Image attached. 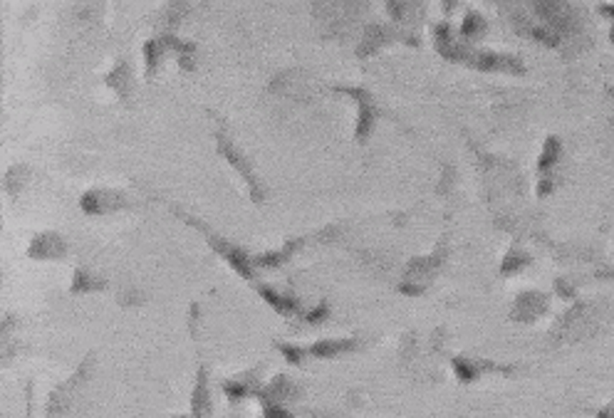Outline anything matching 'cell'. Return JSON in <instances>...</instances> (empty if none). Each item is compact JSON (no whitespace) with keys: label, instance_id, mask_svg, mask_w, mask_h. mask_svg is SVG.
Returning a JSON list of instances; mask_svg holds the SVG:
<instances>
[{"label":"cell","instance_id":"6da1fadb","mask_svg":"<svg viewBox=\"0 0 614 418\" xmlns=\"http://www.w3.org/2000/svg\"><path fill=\"white\" fill-rule=\"evenodd\" d=\"M347 349H352V344H349V342H332V344H317V347H312V354H320V357H330V354L347 352Z\"/></svg>","mask_w":614,"mask_h":418}]
</instances>
